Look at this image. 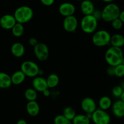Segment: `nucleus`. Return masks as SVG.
I'll return each mask as SVG.
<instances>
[{
  "instance_id": "25",
  "label": "nucleus",
  "mask_w": 124,
  "mask_h": 124,
  "mask_svg": "<svg viewBox=\"0 0 124 124\" xmlns=\"http://www.w3.org/2000/svg\"><path fill=\"white\" fill-rule=\"evenodd\" d=\"M24 96L28 101H34L37 99L38 93L34 88H28L25 91Z\"/></svg>"
},
{
  "instance_id": "39",
  "label": "nucleus",
  "mask_w": 124,
  "mask_h": 124,
  "mask_svg": "<svg viewBox=\"0 0 124 124\" xmlns=\"http://www.w3.org/2000/svg\"><path fill=\"white\" fill-rule=\"evenodd\" d=\"M44 74V71L42 70H41V69H39V73H38V76H42V75Z\"/></svg>"
},
{
  "instance_id": "24",
  "label": "nucleus",
  "mask_w": 124,
  "mask_h": 124,
  "mask_svg": "<svg viewBox=\"0 0 124 124\" xmlns=\"http://www.w3.org/2000/svg\"><path fill=\"white\" fill-rule=\"evenodd\" d=\"M11 30L13 36L17 38L21 37L24 34V27L23 24L16 23Z\"/></svg>"
},
{
  "instance_id": "23",
  "label": "nucleus",
  "mask_w": 124,
  "mask_h": 124,
  "mask_svg": "<svg viewBox=\"0 0 124 124\" xmlns=\"http://www.w3.org/2000/svg\"><path fill=\"white\" fill-rule=\"evenodd\" d=\"M91 119L87 115H76L72 120L73 124H90Z\"/></svg>"
},
{
  "instance_id": "30",
  "label": "nucleus",
  "mask_w": 124,
  "mask_h": 124,
  "mask_svg": "<svg viewBox=\"0 0 124 124\" xmlns=\"http://www.w3.org/2000/svg\"><path fill=\"white\" fill-rule=\"evenodd\" d=\"M123 89L120 85H116L112 89V94L116 98H120Z\"/></svg>"
},
{
  "instance_id": "1",
  "label": "nucleus",
  "mask_w": 124,
  "mask_h": 124,
  "mask_svg": "<svg viewBox=\"0 0 124 124\" xmlns=\"http://www.w3.org/2000/svg\"><path fill=\"white\" fill-rule=\"evenodd\" d=\"M124 58L122 48L110 47L107 50L105 53V59L110 66L116 67L122 63Z\"/></svg>"
},
{
  "instance_id": "27",
  "label": "nucleus",
  "mask_w": 124,
  "mask_h": 124,
  "mask_svg": "<svg viewBox=\"0 0 124 124\" xmlns=\"http://www.w3.org/2000/svg\"><path fill=\"white\" fill-rule=\"evenodd\" d=\"M115 76L117 78H122L124 76V65L119 64L115 67Z\"/></svg>"
},
{
  "instance_id": "29",
  "label": "nucleus",
  "mask_w": 124,
  "mask_h": 124,
  "mask_svg": "<svg viewBox=\"0 0 124 124\" xmlns=\"http://www.w3.org/2000/svg\"><path fill=\"white\" fill-rule=\"evenodd\" d=\"M111 23V26L115 30H119L123 27L124 23H122V21L119 19V18H117V19H115Z\"/></svg>"
},
{
  "instance_id": "22",
  "label": "nucleus",
  "mask_w": 124,
  "mask_h": 124,
  "mask_svg": "<svg viewBox=\"0 0 124 124\" xmlns=\"http://www.w3.org/2000/svg\"><path fill=\"white\" fill-rule=\"evenodd\" d=\"M47 86L49 88H53L56 87L59 82V76L56 74H50L46 79Z\"/></svg>"
},
{
  "instance_id": "41",
  "label": "nucleus",
  "mask_w": 124,
  "mask_h": 124,
  "mask_svg": "<svg viewBox=\"0 0 124 124\" xmlns=\"http://www.w3.org/2000/svg\"><path fill=\"white\" fill-rule=\"evenodd\" d=\"M120 86H121V87H122V88L123 89V90L124 91V81H122V82H121V85H120Z\"/></svg>"
},
{
  "instance_id": "26",
  "label": "nucleus",
  "mask_w": 124,
  "mask_h": 124,
  "mask_svg": "<svg viewBox=\"0 0 124 124\" xmlns=\"http://www.w3.org/2000/svg\"><path fill=\"white\" fill-rule=\"evenodd\" d=\"M62 115L67 119L69 121H72L74 117L76 116V113L74 108H73L71 107H67L63 110Z\"/></svg>"
},
{
  "instance_id": "18",
  "label": "nucleus",
  "mask_w": 124,
  "mask_h": 124,
  "mask_svg": "<svg viewBox=\"0 0 124 124\" xmlns=\"http://www.w3.org/2000/svg\"><path fill=\"white\" fill-rule=\"evenodd\" d=\"M10 77L12 84L18 85H20L24 82L26 76L20 70L13 73L12 76H10Z\"/></svg>"
},
{
  "instance_id": "19",
  "label": "nucleus",
  "mask_w": 124,
  "mask_h": 124,
  "mask_svg": "<svg viewBox=\"0 0 124 124\" xmlns=\"http://www.w3.org/2000/svg\"><path fill=\"white\" fill-rule=\"evenodd\" d=\"M110 44L111 46L121 48L124 46V36L121 34H115L111 36Z\"/></svg>"
},
{
  "instance_id": "15",
  "label": "nucleus",
  "mask_w": 124,
  "mask_h": 124,
  "mask_svg": "<svg viewBox=\"0 0 124 124\" xmlns=\"http://www.w3.org/2000/svg\"><path fill=\"white\" fill-rule=\"evenodd\" d=\"M80 8L84 16L92 15L94 10V6L91 0H83L81 1Z\"/></svg>"
},
{
  "instance_id": "42",
  "label": "nucleus",
  "mask_w": 124,
  "mask_h": 124,
  "mask_svg": "<svg viewBox=\"0 0 124 124\" xmlns=\"http://www.w3.org/2000/svg\"><path fill=\"white\" fill-rule=\"evenodd\" d=\"M76 1H83V0H76Z\"/></svg>"
},
{
  "instance_id": "40",
  "label": "nucleus",
  "mask_w": 124,
  "mask_h": 124,
  "mask_svg": "<svg viewBox=\"0 0 124 124\" xmlns=\"http://www.w3.org/2000/svg\"><path fill=\"white\" fill-rule=\"evenodd\" d=\"M102 1L108 4V3H111V2H112L113 1H115V0H102Z\"/></svg>"
},
{
  "instance_id": "3",
  "label": "nucleus",
  "mask_w": 124,
  "mask_h": 124,
  "mask_svg": "<svg viewBox=\"0 0 124 124\" xmlns=\"http://www.w3.org/2000/svg\"><path fill=\"white\" fill-rule=\"evenodd\" d=\"M102 12V19L105 22H111L119 16V7L115 3H108L104 7Z\"/></svg>"
},
{
  "instance_id": "2",
  "label": "nucleus",
  "mask_w": 124,
  "mask_h": 124,
  "mask_svg": "<svg viewBox=\"0 0 124 124\" xmlns=\"http://www.w3.org/2000/svg\"><path fill=\"white\" fill-rule=\"evenodd\" d=\"M33 10L31 7L23 6L15 10L13 16L17 23L24 24L30 21L33 17Z\"/></svg>"
},
{
  "instance_id": "13",
  "label": "nucleus",
  "mask_w": 124,
  "mask_h": 124,
  "mask_svg": "<svg viewBox=\"0 0 124 124\" xmlns=\"http://www.w3.org/2000/svg\"><path fill=\"white\" fill-rule=\"evenodd\" d=\"M31 84H32L33 88H34L37 92L42 93L45 90L48 88L46 79L42 76H38L36 77L33 78Z\"/></svg>"
},
{
  "instance_id": "20",
  "label": "nucleus",
  "mask_w": 124,
  "mask_h": 124,
  "mask_svg": "<svg viewBox=\"0 0 124 124\" xmlns=\"http://www.w3.org/2000/svg\"><path fill=\"white\" fill-rule=\"evenodd\" d=\"M12 81L10 75L4 72H0V88L6 89L12 85Z\"/></svg>"
},
{
  "instance_id": "28",
  "label": "nucleus",
  "mask_w": 124,
  "mask_h": 124,
  "mask_svg": "<svg viewBox=\"0 0 124 124\" xmlns=\"http://www.w3.org/2000/svg\"><path fill=\"white\" fill-rule=\"evenodd\" d=\"M70 122V121L65 118L62 115H58L54 119V124H68Z\"/></svg>"
},
{
  "instance_id": "37",
  "label": "nucleus",
  "mask_w": 124,
  "mask_h": 124,
  "mask_svg": "<svg viewBox=\"0 0 124 124\" xmlns=\"http://www.w3.org/2000/svg\"><path fill=\"white\" fill-rule=\"evenodd\" d=\"M16 124H27V122L24 119H20L17 121Z\"/></svg>"
},
{
  "instance_id": "17",
  "label": "nucleus",
  "mask_w": 124,
  "mask_h": 124,
  "mask_svg": "<svg viewBox=\"0 0 124 124\" xmlns=\"http://www.w3.org/2000/svg\"><path fill=\"white\" fill-rule=\"evenodd\" d=\"M26 111L30 116L35 117L40 111L39 105L36 101H29L26 105Z\"/></svg>"
},
{
  "instance_id": "7",
  "label": "nucleus",
  "mask_w": 124,
  "mask_h": 124,
  "mask_svg": "<svg viewBox=\"0 0 124 124\" xmlns=\"http://www.w3.org/2000/svg\"><path fill=\"white\" fill-rule=\"evenodd\" d=\"M91 119L94 124H109L111 122L110 115L105 110L97 108L92 114Z\"/></svg>"
},
{
  "instance_id": "11",
  "label": "nucleus",
  "mask_w": 124,
  "mask_h": 124,
  "mask_svg": "<svg viewBox=\"0 0 124 124\" xmlns=\"http://www.w3.org/2000/svg\"><path fill=\"white\" fill-rule=\"evenodd\" d=\"M16 23L14 16L10 14H6L0 18V25L5 30H12Z\"/></svg>"
},
{
  "instance_id": "5",
  "label": "nucleus",
  "mask_w": 124,
  "mask_h": 124,
  "mask_svg": "<svg viewBox=\"0 0 124 124\" xmlns=\"http://www.w3.org/2000/svg\"><path fill=\"white\" fill-rule=\"evenodd\" d=\"M111 35L105 30L95 31L92 36V42L97 47H105L110 44Z\"/></svg>"
},
{
  "instance_id": "38",
  "label": "nucleus",
  "mask_w": 124,
  "mask_h": 124,
  "mask_svg": "<svg viewBox=\"0 0 124 124\" xmlns=\"http://www.w3.org/2000/svg\"><path fill=\"white\" fill-rule=\"evenodd\" d=\"M120 99H121L120 100H121L124 102V91H123V92H122V94H121V97H120Z\"/></svg>"
},
{
  "instance_id": "32",
  "label": "nucleus",
  "mask_w": 124,
  "mask_h": 124,
  "mask_svg": "<svg viewBox=\"0 0 124 124\" xmlns=\"http://www.w3.org/2000/svg\"><path fill=\"white\" fill-rule=\"evenodd\" d=\"M41 3L46 6H51L54 4V0H40Z\"/></svg>"
},
{
  "instance_id": "4",
  "label": "nucleus",
  "mask_w": 124,
  "mask_h": 124,
  "mask_svg": "<svg viewBox=\"0 0 124 124\" xmlns=\"http://www.w3.org/2000/svg\"><path fill=\"white\" fill-rule=\"evenodd\" d=\"M98 21L92 15L84 16L80 23L81 29L87 34L94 33L96 30Z\"/></svg>"
},
{
  "instance_id": "14",
  "label": "nucleus",
  "mask_w": 124,
  "mask_h": 124,
  "mask_svg": "<svg viewBox=\"0 0 124 124\" xmlns=\"http://www.w3.org/2000/svg\"><path fill=\"white\" fill-rule=\"evenodd\" d=\"M112 113L115 117L122 118L124 117V102L121 100H117L112 104Z\"/></svg>"
},
{
  "instance_id": "16",
  "label": "nucleus",
  "mask_w": 124,
  "mask_h": 124,
  "mask_svg": "<svg viewBox=\"0 0 124 124\" xmlns=\"http://www.w3.org/2000/svg\"><path fill=\"white\" fill-rule=\"evenodd\" d=\"M11 53L16 58H21L25 54V49L24 45L21 42H15L10 48Z\"/></svg>"
},
{
  "instance_id": "36",
  "label": "nucleus",
  "mask_w": 124,
  "mask_h": 124,
  "mask_svg": "<svg viewBox=\"0 0 124 124\" xmlns=\"http://www.w3.org/2000/svg\"><path fill=\"white\" fill-rule=\"evenodd\" d=\"M119 18L122 21V23L124 24V10L122 11H121L119 14Z\"/></svg>"
},
{
  "instance_id": "34",
  "label": "nucleus",
  "mask_w": 124,
  "mask_h": 124,
  "mask_svg": "<svg viewBox=\"0 0 124 124\" xmlns=\"http://www.w3.org/2000/svg\"><path fill=\"white\" fill-rule=\"evenodd\" d=\"M29 43L30 46L34 47L35 46H36V45L38 44V40L36 39V38L32 37V38H30L29 39Z\"/></svg>"
},
{
  "instance_id": "44",
  "label": "nucleus",
  "mask_w": 124,
  "mask_h": 124,
  "mask_svg": "<svg viewBox=\"0 0 124 124\" xmlns=\"http://www.w3.org/2000/svg\"><path fill=\"white\" fill-rule=\"evenodd\" d=\"M0 59H1V58H0Z\"/></svg>"
},
{
  "instance_id": "10",
  "label": "nucleus",
  "mask_w": 124,
  "mask_h": 124,
  "mask_svg": "<svg viewBox=\"0 0 124 124\" xmlns=\"http://www.w3.org/2000/svg\"><path fill=\"white\" fill-rule=\"evenodd\" d=\"M78 26V21L74 15L65 17L63 21V27L67 32H74Z\"/></svg>"
},
{
  "instance_id": "8",
  "label": "nucleus",
  "mask_w": 124,
  "mask_h": 124,
  "mask_svg": "<svg viewBox=\"0 0 124 124\" xmlns=\"http://www.w3.org/2000/svg\"><path fill=\"white\" fill-rule=\"evenodd\" d=\"M34 54L36 58L40 61H45L48 58L49 50L46 44L38 42L33 48Z\"/></svg>"
},
{
  "instance_id": "21",
  "label": "nucleus",
  "mask_w": 124,
  "mask_h": 124,
  "mask_svg": "<svg viewBox=\"0 0 124 124\" xmlns=\"http://www.w3.org/2000/svg\"><path fill=\"white\" fill-rule=\"evenodd\" d=\"M112 104L113 103L111 98L107 96H104L101 97L98 101L99 108L105 111L110 108L112 106Z\"/></svg>"
},
{
  "instance_id": "12",
  "label": "nucleus",
  "mask_w": 124,
  "mask_h": 124,
  "mask_svg": "<svg viewBox=\"0 0 124 124\" xmlns=\"http://www.w3.org/2000/svg\"><path fill=\"white\" fill-rule=\"evenodd\" d=\"M75 11H76V7L75 5L71 2H63L59 7V13L64 17L74 15Z\"/></svg>"
},
{
  "instance_id": "33",
  "label": "nucleus",
  "mask_w": 124,
  "mask_h": 124,
  "mask_svg": "<svg viewBox=\"0 0 124 124\" xmlns=\"http://www.w3.org/2000/svg\"><path fill=\"white\" fill-rule=\"evenodd\" d=\"M107 73L109 76H115V67L110 66L107 69Z\"/></svg>"
},
{
  "instance_id": "6",
  "label": "nucleus",
  "mask_w": 124,
  "mask_h": 124,
  "mask_svg": "<svg viewBox=\"0 0 124 124\" xmlns=\"http://www.w3.org/2000/svg\"><path fill=\"white\" fill-rule=\"evenodd\" d=\"M39 67L38 65L32 61H25L21 65V70L25 76L35 78L38 76Z\"/></svg>"
},
{
  "instance_id": "43",
  "label": "nucleus",
  "mask_w": 124,
  "mask_h": 124,
  "mask_svg": "<svg viewBox=\"0 0 124 124\" xmlns=\"http://www.w3.org/2000/svg\"><path fill=\"white\" fill-rule=\"evenodd\" d=\"M68 124H72V123H71V122H70V123Z\"/></svg>"
},
{
  "instance_id": "31",
  "label": "nucleus",
  "mask_w": 124,
  "mask_h": 124,
  "mask_svg": "<svg viewBox=\"0 0 124 124\" xmlns=\"http://www.w3.org/2000/svg\"><path fill=\"white\" fill-rule=\"evenodd\" d=\"M92 15H93L98 21L102 19V12L100 10L94 9V12L92 13Z\"/></svg>"
},
{
  "instance_id": "35",
  "label": "nucleus",
  "mask_w": 124,
  "mask_h": 124,
  "mask_svg": "<svg viewBox=\"0 0 124 124\" xmlns=\"http://www.w3.org/2000/svg\"><path fill=\"white\" fill-rule=\"evenodd\" d=\"M42 93H43V95L45 97H49L50 96V90H48V88H47L46 90H45L42 92Z\"/></svg>"
},
{
  "instance_id": "9",
  "label": "nucleus",
  "mask_w": 124,
  "mask_h": 124,
  "mask_svg": "<svg viewBox=\"0 0 124 124\" xmlns=\"http://www.w3.org/2000/svg\"><path fill=\"white\" fill-rule=\"evenodd\" d=\"M81 107L86 115H92L97 109V104L92 98H85L81 101Z\"/></svg>"
}]
</instances>
